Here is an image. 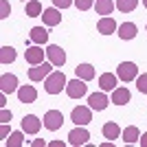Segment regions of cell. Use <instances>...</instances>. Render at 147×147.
I'll return each instance as SVG.
<instances>
[{"mask_svg": "<svg viewBox=\"0 0 147 147\" xmlns=\"http://www.w3.org/2000/svg\"><path fill=\"white\" fill-rule=\"evenodd\" d=\"M66 75L61 73V70H53V73L44 79V90L49 92V94H59L61 90H66Z\"/></svg>", "mask_w": 147, "mask_h": 147, "instance_id": "1", "label": "cell"}, {"mask_svg": "<svg viewBox=\"0 0 147 147\" xmlns=\"http://www.w3.org/2000/svg\"><path fill=\"white\" fill-rule=\"evenodd\" d=\"M117 75H119V79L125 81V84L136 81V77H138V66H136L134 61H121L119 68H117Z\"/></svg>", "mask_w": 147, "mask_h": 147, "instance_id": "2", "label": "cell"}, {"mask_svg": "<svg viewBox=\"0 0 147 147\" xmlns=\"http://www.w3.org/2000/svg\"><path fill=\"white\" fill-rule=\"evenodd\" d=\"M70 121H73L75 125H88V123L92 121V108L90 105H77V108H73Z\"/></svg>", "mask_w": 147, "mask_h": 147, "instance_id": "3", "label": "cell"}, {"mask_svg": "<svg viewBox=\"0 0 147 147\" xmlns=\"http://www.w3.org/2000/svg\"><path fill=\"white\" fill-rule=\"evenodd\" d=\"M88 138H90V132L86 129V125H75V129H70V132H68V143H70L73 147L86 145Z\"/></svg>", "mask_w": 147, "mask_h": 147, "instance_id": "4", "label": "cell"}, {"mask_svg": "<svg viewBox=\"0 0 147 147\" xmlns=\"http://www.w3.org/2000/svg\"><path fill=\"white\" fill-rule=\"evenodd\" d=\"M53 68H55V66H53L51 61L35 64L33 68H29V79H31V81H44L51 73H53Z\"/></svg>", "mask_w": 147, "mask_h": 147, "instance_id": "5", "label": "cell"}, {"mask_svg": "<svg viewBox=\"0 0 147 147\" xmlns=\"http://www.w3.org/2000/svg\"><path fill=\"white\" fill-rule=\"evenodd\" d=\"M66 94H68L70 99H81V97H86V94H88L86 81L79 79V77H75L73 81H68V84H66Z\"/></svg>", "mask_w": 147, "mask_h": 147, "instance_id": "6", "label": "cell"}, {"mask_svg": "<svg viewBox=\"0 0 147 147\" xmlns=\"http://www.w3.org/2000/svg\"><path fill=\"white\" fill-rule=\"evenodd\" d=\"M46 57H49V61H51L55 68H61L64 64H66V53H64V49H61V46H57V44L46 46Z\"/></svg>", "mask_w": 147, "mask_h": 147, "instance_id": "7", "label": "cell"}, {"mask_svg": "<svg viewBox=\"0 0 147 147\" xmlns=\"http://www.w3.org/2000/svg\"><path fill=\"white\" fill-rule=\"evenodd\" d=\"M64 125V114L59 110H49L44 114V127L51 129V132H57V129Z\"/></svg>", "mask_w": 147, "mask_h": 147, "instance_id": "8", "label": "cell"}, {"mask_svg": "<svg viewBox=\"0 0 147 147\" xmlns=\"http://www.w3.org/2000/svg\"><path fill=\"white\" fill-rule=\"evenodd\" d=\"M108 103H110V99H108L105 90H101V92H92L90 97H88V105H90L92 110H97V112H103L105 108H108Z\"/></svg>", "mask_w": 147, "mask_h": 147, "instance_id": "9", "label": "cell"}, {"mask_svg": "<svg viewBox=\"0 0 147 147\" xmlns=\"http://www.w3.org/2000/svg\"><path fill=\"white\" fill-rule=\"evenodd\" d=\"M44 53H46V51H44L40 44H35V46H29V49L24 51V59L29 61L31 66H35V64H42L44 61Z\"/></svg>", "mask_w": 147, "mask_h": 147, "instance_id": "10", "label": "cell"}, {"mask_svg": "<svg viewBox=\"0 0 147 147\" xmlns=\"http://www.w3.org/2000/svg\"><path fill=\"white\" fill-rule=\"evenodd\" d=\"M22 129H24L26 134H37L42 129V121L35 114H24L22 117Z\"/></svg>", "mask_w": 147, "mask_h": 147, "instance_id": "11", "label": "cell"}, {"mask_svg": "<svg viewBox=\"0 0 147 147\" xmlns=\"http://www.w3.org/2000/svg\"><path fill=\"white\" fill-rule=\"evenodd\" d=\"M18 77L11 73H5L2 77H0V90L7 92V94H11V92H18Z\"/></svg>", "mask_w": 147, "mask_h": 147, "instance_id": "12", "label": "cell"}, {"mask_svg": "<svg viewBox=\"0 0 147 147\" xmlns=\"http://www.w3.org/2000/svg\"><path fill=\"white\" fill-rule=\"evenodd\" d=\"M40 18L44 20V26H57L61 22V11L57 9V7H53V9H44V13L40 16Z\"/></svg>", "mask_w": 147, "mask_h": 147, "instance_id": "13", "label": "cell"}, {"mask_svg": "<svg viewBox=\"0 0 147 147\" xmlns=\"http://www.w3.org/2000/svg\"><path fill=\"white\" fill-rule=\"evenodd\" d=\"M136 33H138V29H136L134 22H123V24H119V29H117V35L121 37L123 42H127V40H134Z\"/></svg>", "mask_w": 147, "mask_h": 147, "instance_id": "14", "label": "cell"}, {"mask_svg": "<svg viewBox=\"0 0 147 147\" xmlns=\"http://www.w3.org/2000/svg\"><path fill=\"white\" fill-rule=\"evenodd\" d=\"M129 90L125 86H117L114 90H112V97H110V101L114 105H125V103H129Z\"/></svg>", "mask_w": 147, "mask_h": 147, "instance_id": "15", "label": "cell"}, {"mask_svg": "<svg viewBox=\"0 0 147 147\" xmlns=\"http://www.w3.org/2000/svg\"><path fill=\"white\" fill-rule=\"evenodd\" d=\"M97 29H99V33H101V35H112V33L119 29V24L114 22V18H110V16H103V18L97 22Z\"/></svg>", "mask_w": 147, "mask_h": 147, "instance_id": "16", "label": "cell"}, {"mask_svg": "<svg viewBox=\"0 0 147 147\" xmlns=\"http://www.w3.org/2000/svg\"><path fill=\"white\" fill-rule=\"evenodd\" d=\"M117 84H119V75H114V73H103L99 77V88L105 92H112L117 88Z\"/></svg>", "mask_w": 147, "mask_h": 147, "instance_id": "17", "label": "cell"}, {"mask_svg": "<svg viewBox=\"0 0 147 147\" xmlns=\"http://www.w3.org/2000/svg\"><path fill=\"white\" fill-rule=\"evenodd\" d=\"M29 37H31V42L33 44H46L49 42V31H46V26H33L31 29V33H29Z\"/></svg>", "mask_w": 147, "mask_h": 147, "instance_id": "18", "label": "cell"}, {"mask_svg": "<svg viewBox=\"0 0 147 147\" xmlns=\"http://www.w3.org/2000/svg\"><path fill=\"white\" fill-rule=\"evenodd\" d=\"M18 99H20V103H33L37 99V90L33 86H20L18 88Z\"/></svg>", "mask_w": 147, "mask_h": 147, "instance_id": "19", "label": "cell"}, {"mask_svg": "<svg viewBox=\"0 0 147 147\" xmlns=\"http://www.w3.org/2000/svg\"><path fill=\"white\" fill-rule=\"evenodd\" d=\"M101 132H103V138H108V141H114V138H121V132H123V129L119 127L114 121H108V123H103Z\"/></svg>", "mask_w": 147, "mask_h": 147, "instance_id": "20", "label": "cell"}, {"mask_svg": "<svg viewBox=\"0 0 147 147\" xmlns=\"http://www.w3.org/2000/svg\"><path fill=\"white\" fill-rule=\"evenodd\" d=\"M121 138H123V143H127V145L138 143V138H141V129L136 127V125H129V127H125L121 132Z\"/></svg>", "mask_w": 147, "mask_h": 147, "instance_id": "21", "label": "cell"}, {"mask_svg": "<svg viewBox=\"0 0 147 147\" xmlns=\"http://www.w3.org/2000/svg\"><path fill=\"white\" fill-rule=\"evenodd\" d=\"M75 75L84 81H92L94 79V66L92 64H79V66L75 68Z\"/></svg>", "mask_w": 147, "mask_h": 147, "instance_id": "22", "label": "cell"}, {"mask_svg": "<svg viewBox=\"0 0 147 147\" xmlns=\"http://www.w3.org/2000/svg\"><path fill=\"white\" fill-rule=\"evenodd\" d=\"M24 13L29 16V18H37V16H42L44 9H42V5H40V0H29V2H24Z\"/></svg>", "mask_w": 147, "mask_h": 147, "instance_id": "23", "label": "cell"}, {"mask_svg": "<svg viewBox=\"0 0 147 147\" xmlns=\"http://www.w3.org/2000/svg\"><path fill=\"white\" fill-rule=\"evenodd\" d=\"M94 9H97L99 16H110L114 11V2L112 0H97L94 2Z\"/></svg>", "mask_w": 147, "mask_h": 147, "instance_id": "24", "label": "cell"}, {"mask_svg": "<svg viewBox=\"0 0 147 147\" xmlns=\"http://www.w3.org/2000/svg\"><path fill=\"white\" fill-rule=\"evenodd\" d=\"M24 134H26L24 129H22V132H13V134L5 141V147H22L24 145Z\"/></svg>", "mask_w": 147, "mask_h": 147, "instance_id": "25", "label": "cell"}, {"mask_svg": "<svg viewBox=\"0 0 147 147\" xmlns=\"http://www.w3.org/2000/svg\"><path fill=\"white\" fill-rule=\"evenodd\" d=\"M16 61V49L13 46H2L0 49V64H13Z\"/></svg>", "mask_w": 147, "mask_h": 147, "instance_id": "26", "label": "cell"}, {"mask_svg": "<svg viewBox=\"0 0 147 147\" xmlns=\"http://www.w3.org/2000/svg\"><path fill=\"white\" fill-rule=\"evenodd\" d=\"M136 5H138V0H117V9L121 13H129V11H134Z\"/></svg>", "mask_w": 147, "mask_h": 147, "instance_id": "27", "label": "cell"}, {"mask_svg": "<svg viewBox=\"0 0 147 147\" xmlns=\"http://www.w3.org/2000/svg\"><path fill=\"white\" fill-rule=\"evenodd\" d=\"M136 88H138V92L147 94V73H145V75H138V77H136Z\"/></svg>", "mask_w": 147, "mask_h": 147, "instance_id": "28", "label": "cell"}, {"mask_svg": "<svg viewBox=\"0 0 147 147\" xmlns=\"http://www.w3.org/2000/svg\"><path fill=\"white\" fill-rule=\"evenodd\" d=\"M75 7L79 9V11H88L94 7V0H75Z\"/></svg>", "mask_w": 147, "mask_h": 147, "instance_id": "29", "label": "cell"}, {"mask_svg": "<svg viewBox=\"0 0 147 147\" xmlns=\"http://www.w3.org/2000/svg\"><path fill=\"white\" fill-rule=\"evenodd\" d=\"M9 13H11V7L7 0H0V20H7L9 18Z\"/></svg>", "mask_w": 147, "mask_h": 147, "instance_id": "30", "label": "cell"}, {"mask_svg": "<svg viewBox=\"0 0 147 147\" xmlns=\"http://www.w3.org/2000/svg\"><path fill=\"white\" fill-rule=\"evenodd\" d=\"M53 5H55L57 9H68V7L75 5V0H53Z\"/></svg>", "mask_w": 147, "mask_h": 147, "instance_id": "31", "label": "cell"}, {"mask_svg": "<svg viewBox=\"0 0 147 147\" xmlns=\"http://www.w3.org/2000/svg\"><path fill=\"white\" fill-rule=\"evenodd\" d=\"M0 121H2V123H9V121H11V112L7 110V108L0 110Z\"/></svg>", "mask_w": 147, "mask_h": 147, "instance_id": "32", "label": "cell"}, {"mask_svg": "<svg viewBox=\"0 0 147 147\" xmlns=\"http://www.w3.org/2000/svg\"><path fill=\"white\" fill-rule=\"evenodd\" d=\"M7 134H9V127H7V123H2V129H0V138L7 141Z\"/></svg>", "mask_w": 147, "mask_h": 147, "instance_id": "33", "label": "cell"}, {"mask_svg": "<svg viewBox=\"0 0 147 147\" xmlns=\"http://www.w3.org/2000/svg\"><path fill=\"white\" fill-rule=\"evenodd\" d=\"M138 145H141V147H147V132H145V134H141V138H138Z\"/></svg>", "mask_w": 147, "mask_h": 147, "instance_id": "34", "label": "cell"}, {"mask_svg": "<svg viewBox=\"0 0 147 147\" xmlns=\"http://www.w3.org/2000/svg\"><path fill=\"white\" fill-rule=\"evenodd\" d=\"M44 145H46V143H44L42 138H35V141L31 143V147H44Z\"/></svg>", "mask_w": 147, "mask_h": 147, "instance_id": "35", "label": "cell"}, {"mask_svg": "<svg viewBox=\"0 0 147 147\" xmlns=\"http://www.w3.org/2000/svg\"><path fill=\"white\" fill-rule=\"evenodd\" d=\"M49 147H64V143L61 141H53V143H49Z\"/></svg>", "mask_w": 147, "mask_h": 147, "instance_id": "36", "label": "cell"}, {"mask_svg": "<svg viewBox=\"0 0 147 147\" xmlns=\"http://www.w3.org/2000/svg\"><path fill=\"white\" fill-rule=\"evenodd\" d=\"M143 5H145V7H147V0H143Z\"/></svg>", "mask_w": 147, "mask_h": 147, "instance_id": "37", "label": "cell"}, {"mask_svg": "<svg viewBox=\"0 0 147 147\" xmlns=\"http://www.w3.org/2000/svg\"><path fill=\"white\" fill-rule=\"evenodd\" d=\"M24 2H29V0H24Z\"/></svg>", "mask_w": 147, "mask_h": 147, "instance_id": "38", "label": "cell"}]
</instances>
